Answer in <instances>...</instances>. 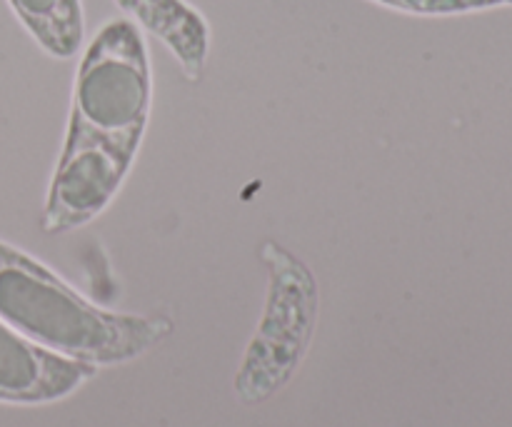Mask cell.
<instances>
[{"label":"cell","mask_w":512,"mask_h":427,"mask_svg":"<svg viewBox=\"0 0 512 427\" xmlns=\"http://www.w3.org/2000/svg\"><path fill=\"white\" fill-rule=\"evenodd\" d=\"M95 370L30 343L0 318V403H55L83 388Z\"/></svg>","instance_id":"cell-4"},{"label":"cell","mask_w":512,"mask_h":427,"mask_svg":"<svg viewBox=\"0 0 512 427\" xmlns=\"http://www.w3.org/2000/svg\"><path fill=\"white\" fill-rule=\"evenodd\" d=\"M398 13L420 15V18H443V15H465L478 10L512 8V0H370Z\"/></svg>","instance_id":"cell-7"},{"label":"cell","mask_w":512,"mask_h":427,"mask_svg":"<svg viewBox=\"0 0 512 427\" xmlns=\"http://www.w3.org/2000/svg\"><path fill=\"white\" fill-rule=\"evenodd\" d=\"M260 260L268 293L253 340L235 373V395L243 405H263L278 395L303 365L320 313V288L313 270L275 240H265Z\"/></svg>","instance_id":"cell-3"},{"label":"cell","mask_w":512,"mask_h":427,"mask_svg":"<svg viewBox=\"0 0 512 427\" xmlns=\"http://www.w3.org/2000/svg\"><path fill=\"white\" fill-rule=\"evenodd\" d=\"M153 105L148 45L135 23L113 18L93 35L73 83L68 135L43 208L48 235L98 218L128 178Z\"/></svg>","instance_id":"cell-1"},{"label":"cell","mask_w":512,"mask_h":427,"mask_svg":"<svg viewBox=\"0 0 512 427\" xmlns=\"http://www.w3.org/2000/svg\"><path fill=\"white\" fill-rule=\"evenodd\" d=\"M0 318L30 343L93 368L143 358L173 333V320L163 315L98 308L40 260L3 240Z\"/></svg>","instance_id":"cell-2"},{"label":"cell","mask_w":512,"mask_h":427,"mask_svg":"<svg viewBox=\"0 0 512 427\" xmlns=\"http://www.w3.org/2000/svg\"><path fill=\"white\" fill-rule=\"evenodd\" d=\"M30 38L48 55L68 60L78 53L85 33L80 0H8Z\"/></svg>","instance_id":"cell-6"},{"label":"cell","mask_w":512,"mask_h":427,"mask_svg":"<svg viewBox=\"0 0 512 427\" xmlns=\"http://www.w3.org/2000/svg\"><path fill=\"white\" fill-rule=\"evenodd\" d=\"M115 5L128 15L130 23H138L170 50L190 83L203 80L210 28L200 10L185 0H115Z\"/></svg>","instance_id":"cell-5"}]
</instances>
